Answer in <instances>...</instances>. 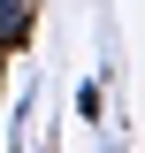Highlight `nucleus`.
Here are the masks:
<instances>
[{"label":"nucleus","instance_id":"f03ea898","mask_svg":"<svg viewBox=\"0 0 145 153\" xmlns=\"http://www.w3.org/2000/svg\"><path fill=\"white\" fill-rule=\"evenodd\" d=\"M76 115L99 123V115H107V92H99V84H76Z\"/></svg>","mask_w":145,"mask_h":153},{"label":"nucleus","instance_id":"7ed1b4c3","mask_svg":"<svg viewBox=\"0 0 145 153\" xmlns=\"http://www.w3.org/2000/svg\"><path fill=\"white\" fill-rule=\"evenodd\" d=\"M0 84H8V46H0Z\"/></svg>","mask_w":145,"mask_h":153},{"label":"nucleus","instance_id":"f257e3e1","mask_svg":"<svg viewBox=\"0 0 145 153\" xmlns=\"http://www.w3.org/2000/svg\"><path fill=\"white\" fill-rule=\"evenodd\" d=\"M38 31V0H0V46L16 54V46H31Z\"/></svg>","mask_w":145,"mask_h":153}]
</instances>
